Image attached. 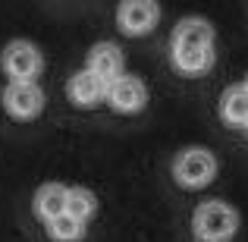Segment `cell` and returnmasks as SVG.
I'll list each match as a JSON object with an SVG mask.
<instances>
[{"label": "cell", "instance_id": "1", "mask_svg": "<svg viewBox=\"0 0 248 242\" xmlns=\"http://www.w3.org/2000/svg\"><path fill=\"white\" fill-rule=\"evenodd\" d=\"M170 60L182 76H207L217 63V32L207 19L186 16L176 22L170 38Z\"/></svg>", "mask_w": 248, "mask_h": 242}, {"label": "cell", "instance_id": "2", "mask_svg": "<svg viewBox=\"0 0 248 242\" xmlns=\"http://www.w3.org/2000/svg\"><path fill=\"white\" fill-rule=\"evenodd\" d=\"M239 211L230 201H201L192 214V233L198 242H232L239 233Z\"/></svg>", "mask_w": 248, "mask_h": 242}, {"label": "cell", "instance_id": "3", "mask_svg": "<svg viewBox=\"0 0 248 242\" xmlns=\"http://www.w3.org/2000/svg\"><path fill=\"white\" fill-rule=\"evenodd\" d=\"M217 170H220V163L214 158V151L201 145H188L173 158V179H176V186L188 189V192L207 189L217 179Z\"/></svg>", "mask_w": 248, "mask_h": 242}, {"label": "cell", "instance_id": "4", "mask_svg": "<svg viewBox=\"0 0 248 242\" xmlns=\"http://www.w3.org/2000/svg\"><path fill=\"white\" fill-rule=\"evenodd\" d=\"M0 66L10 76V82H38L44 69V54L35 41H25V38H16L3 48L0 54Z\"/></svg>", "mask_w": 248, "mask_h": 242}, {"label": "cell", "instance_id": "5", "mask_svg": "<svg viewBox=\"0 0 248 242\" xmlns=\"http://www.w3.org/2000/svg\"><path fill=\"white\" fill-rule=\"evenodd\" d=\"M0 104H3L6 116H13V120H35V116H41L47 97H44V88L38 82H6Z\"/></svg>", "mask_w": 248, "mask_h": 242}, {"label": "cell", "instance_id": "6", "mask_svg": "<svg viewBox=\"0 0 248 242\" xmlns=\"http://www.w3.org/2000/svg\"><path fill=\"white\" fill-rule=\"evenodd\" d=\"M160 16H164V10H160V3H154V0H126V3L116 6V25H120V32L129 35V38L151 35L160 25Z\"/></svg>", "mask_w": 248, "mask_h": 242}, {"label": "cell", "instance_id": "7", "mask_svg": "<svg viewBox=\"0 0 248 242\" xmlns=\"http://www.w3.org/2000/svg\"><path fill=\"white\" fill-rule=\"evenodd\" d=\"M82 69H88L91 76H97L104 85H113L116 79L126 76V54H123L120 44H113V41H97V44L88 48Z\"/></svg>", "mask_w": 248, "mask_h": 242}, {"label": "cell", "instance_id": "8", "mask_svg": "<svg viewBox=\"0 0 248 242\" xmlns=\"http://www.w3.org/2000/svg\"><path fill=\"white\" fill-rule=\"evenodd\" d=\"M107 104L113 113L123 116H135L148 107V85L139 79V76H123L113 85H107Z\"/></svg>", "mask_w": 248, "mask_h": 242}, {"label": "cell", "instance_id": "9", "mask_svg": "<svg viewBox=\"0 0 248 242\" xmlns=\"http://www.w3.org/2000/svg\"><path fill=\"white\" fill-rule=\"evenodd\" d=\"M66 97L73 107L79 110H91V107H101L107 101V85H104L97 76H91L88 69H79V73L69 76L66 82Z\"/></svg>", "mask_w": 248, "mask_h": 242}, {"label": "cell", "instance_id": "10", "mask_svg": "<svg viewBox=\"0 0 248 242\" xmlns=\"http://www.w3.org/2000/svg\"><path fill=\"white\" fill-rule=\"evenodd\" d=\"M66 195H69V186H63V182H44V186H38L35 195H31L35 217L41 224H50L60 214H66Z\"/></svg>", "mask_w": 248, "mask_h": 242}, {"label": "cell", "instance_id": "11", "mask_svg": "<svg viewBox=\"0 0 248 242\" xmlns=\"http://www.w3.org/2000/svg\"><path fill=\"white\" fill-rule=\"evenodd\" d=\"M220 120L232 129L248 126V88L242 82L230 85V88L220 95Z\"/></svg>", "mask_w": 248, "mask_h": 242}, {"label": "cell", "instance_id": "12", "mask_svg": "<svg viewBox=\"0 0 248 242\" xmlns=\"http://www.w3.org/2000/svg\"><path fill=\"white\" fill-rule=\"evenodd\" d=\"M66 214L73 220L88 226V220L97 214V195L85 186H69V195H66Z\"/></svg>", "mask_w": 248, "mask_h": 242}, {"label": "cell", "instance_id": "13", "mask_svg": "<svg viewBox=\"0 0 248 242\" xmlns=\"http://www.w3.org/2000/svg\"><path fill=\"white\" fill-rule=\"evenodd\" d=\"M44 230H47V236L54 242H82L85 233H88V226L79 224V220H73L69 214H60L57 220L44 224Z\"/></svg>", "mask_w": 248, "mask_h": 242}, {"label": "cell", "instance_id": "14", "mask_svg": "<svg viewBox=\"0 0 248 242\" xmlns=\"http://www.w3.org/2000/svg\"><path fill=\"white\" fill-rule=\"evenodd\" d=\"M242 85H245V88H248V76H245V82H242Z\"/></svg>", "mask_w": 248, "mask_h": 242}, {"label": "cell", "instance_id": "15", "mask_svg": "<svg viewBox=\"0 0 248 242\" xmlns=\"http://www.w3.org/2000/svg\"><path fill=\"white\" fill-rule=\"evenodd\" d=\"M245 132H248V126H245Z\"/></svg>", "mask_w": 248, "mask_h": 242}]
</instances>
